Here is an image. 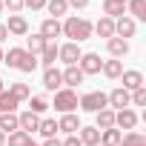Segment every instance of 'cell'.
Masks as SVG:
<instances>
[{"mask_svg":"<svg viewBox=\"0 0 146 146\" xmlns=\"http://www.w3.org/2000/svg\"><path fill=\"white\" fill-rule=\"evenodd\" d=\"M60 26H63V35L72 37V43H80V40H89V37H92V23H89L86 17L72 15V17H66V23H60Z\"/></svg>","mask_w":146,"mask_h":146,"instance_id":"1","label":"cell"},{"mask_svg":"<svg viewBox=\"0 0 146 146\" xmlns=\"http://www.w3.org/2000/svg\"><path fill=\"white\" fill-rule=\"evenodd\" d=\"M54 109L63 112V115H72L78 109V95L72 92V89H57L54 92Z\"/></svg>","mask_w":146,"mask_h":146,"instance_id":"2","label":"cell"},{"mask_svg":"<svg viewBox=\"0 0 146 146\" xmlns=\"http://www.w3.org/2000/svg\"><path fill=\"white\" fill-rule=\"evenodd\" d=\"M78 106H80L83 112H100V109H106L109 103H106V95H103V92H86V95L78 100Z\"/></svg>","mask_w":146,"mask_h":146,"instance_id":"3","label":"cell"},{"mask_svg":"<svg viewBox=\"0 0 146 146\" xmlns=\"http://www.w3.org/2000/svg\"><path fill=\"white\" fill-rule=\"evenodd\" d=\"M80 54H83V52H80V46H78V43H72V40H69V43H63V46H57V57H60L66 66H78Z\"/></svg>","mask_w":146,"mask_h":146,"instance_id":"4","label":"cell"},{"mask_svg":"<svg viewBox=\"0 0 146 146\" xmlns=\"http://www.w3.org/2000/svg\"><path fill=\"white\" fill-rule=\"evenodd\" d=\"M78 69L83 72V75H98V72L103 69V60H100V54L89 52V54H80V60H78Z\"/></svg>","mask_w":146,"mask_h":146,"instance_id":"5","label":"cell"},{"mask_svg":"<svg viewBox=\"0 0 146 146\" xmlns=\"http://www.w3.org/2000/svg\"><path fill=\"white\" fill-rule=\"evenodd\" d=\"M46 43H54V37H60L63 35V26H60V20H54V17H46L43 23H40V32H37Z\"/></svg>","mask_w":146,"mask_h":146,"instance_id":"6","label":"cell"},{"mask_svg":"<svg viewBox=\"0 0 146 146\" xmlns=\"http://www.w3.org/2000/svg\"><path fill=\"white\" fill-rule=\"evenodd\" d=\"M3 26H6V32H9V35H17V37L29 35V23H26V17H23V15H9V23H3Z\"/></svg>","mask_w":146,"mask_h":146,"instance_id":"7","label":"cell"},{"mask_svg":"<svg viewBox=\"0 0 146 146\" xmlns=\"http://www.w3.org/2000/svg\"><path fill=\"white\" fill-rule=\"evenodd\" d=\"M106 103L115 106L117 112H120V109H129V92H126L123 86H117V89H112V92L106 95Z\"/></svg>","mask_w":146,"mask_h":146,"instance_id":"8","label":"cell"},{"mask_svg":"<svg viewBox=\"0 0 146 146\" xmlns=\"http://www.w3.org/2000/svg\"><path fill=\"white\" fill-rule=\"evenodd\" d=\"M17 126H20V132H26V135H32V132H37V126H40V115H35V112H23V115H17Z\"/></svg>","mask_w":146,"mask_h":146,"instance_id":"9","label":"cell"},{"mask_svg":"<svg viewBox=\"0 0 146 146\" xmlns=\"http://www.w3.org/2000/svg\"><path fill=\"white\" fill-rule=\"evenodd\" d=\"M135 29H137V26H135V20H132V17H126V15H123V17H117V23H115V35H117L120 40L132 37V35H135Z\"/></svg>","mask_w":146,"mask_h":146,"instance_id":"10","label":"cell"},{"mask_svg":"<svg viewBox=\"0 0 146 146\" xmlns=\"http://www.w3.org/2000/svg\"><path fill=\"white\" fill-rule=\"evenodd\" d=\"M120 78H123V89H126V92H135V89H140V86H143V75H140L137 69L123 72Z\"/></svg>","mask_w":146,"mask_h":146,"instance_id":"11","label":"cell"},{"mask_svg":"<svg viewBox=\"0 0 146 146\" xmlns=\"http://www.w3.org/2000/svg\"><path fill=\"white\" fill-rule=\"evenodd\" d=\"M60 78H63V83L72 89V86H80L86 75H83V72H80L78 66H66V72H60Z\"/></svg>","mask_w":146,"mask_h":146,"instance_id":"12","label":"cell"},{"mask_svg":"<svg viewBox=\"0 0 146 146\" xmlns=\"http://www.w3.org/2000/svg\"><path fill=\"white\" fill-rule=\"evenodd\" d=\"M135 123H137V115H135L132 109L115 112V126H120V129H135Z\"/></svg>","mask_w":146,"mask_h":146,"instance_id":"13","label":"cell"},{"mask_svg":"<svg viewBox=\"0 0 146 146\" xmlns=\"http://www.w3.org/2000/svg\"><path fill=\"white\" fill-rule=\"evenodd\" d=\"M78 137H80L83 146H98L100 143V129L98 126H80V135Z\"/></svg>","mask_w":146,"mask_h":146,"instance_id":"14","label":"cell"},{"mask_svg":"<svg viewBox=\"0 0 146 146\" xmlns=\"http://www.w3.org/2000/svg\"><path fill=\"white\" fill-rule=\"evenodd\" d=\"M57 129L66 132V135H78V132H80V120H78V115H63V117L57 120Z\"/></svg>","mask_w":146,"mask_h":146,"instance_id":"15","label":"cell"},{"mask_svg":"<svg viewBox=\"0 0 146 146\" xmlns=\"http://www.w3.org/2000/svg\"><path fill=\"white\" fill-rule=\"evenodd\" d=\"M126 15V3H120V0H103V17H123Z\"/></svg>","mask_w":146,"mask_h":146,"instance_id":"16","label":"cell"},{"mask_svg":"<svg viewBox=\"0 0 146 146\" xmlns=\"http://www.w3.org/2000/svg\"><path fill=\"white\" fill-rule=\"evenodd\" d=\"M95 126L103 132V129H112L115 126V112L106 106V109H100V112H95Z\"/></svg>","mask_w":146,"mask_h":146,"instance_id":"17","label":"cell"},{"mask_svg":"<svg viewBox=\"0 0 146 146\" xmlns=\"http://www.w3.org/2000/svg\"><path fill=\"white\" fill-rule=\"evenodd\" d=\"M43 86L49 89V92H57L60 86H63V78H60V72L52 66V69H46V75H43Z\"/></svg>","mask_w":146,"mask_h":146,"instance_id":"18","label":"cell"},{"mask_svg":"<svg viewBox=\"0 0 146 146\" xmlns=\"http://www.w3.org/2000/svg\"><path fill=\"white\" fill-rule=\"evenodd\" d=\"M92 32H98L100 37L109 40V37H115V20H112V17H100V20L92 26Z\"/></svg>","mask_w":146,"mask_h":146,"instance_id":"19","label":"cell"},{"mask_svg":"<svg viewBox=\"0 0 146 146\" xmlns=\"http://www.w3.org/2000/svg\"><path fill=\"white\" fill-rule=\"evenodd\" d=\"M106 49H109L112 57H123V54H129V43L120 40V37H109V40H106Z\"/></svg>","mask_w":146,"mask_h":146,"instance_id":"20","label":"cell"},{"mask_svg":"<svg viewBox=\"0 0 146 146\" xmlns=\"http://www.w3.org/2000/svg\"><path fill=\"white\" fill-rule=\"evenodd\" d=\"M126 12L132 15V20H146V0H126Z\"/></svg>","mask_w":146,"mask_h":146,"instance_id":"21","label":"cell"},{"mask_svg":"<svg viewBox=\"0 0 146 146\" xmlns=\"http://www.w3.org/2000/svg\"><path fill=\"white\" fill-rule=\"evenodd\" d=\"M20 126H17V115L15 112H6V115H0V132L3 135H12V132H17Z\"/></svg>","mask_w":146,"mask_h":146,"instance_id":"22","label":"cell"},{"mask_svg":"<svg viewBox=\"0 0 146 146\" xmlns=\"http://www.w3.org/2000/svg\"><path fill=\"white\" fill-rule=\"evenodd\" d=\"M54 60H57V43H46V49L40 52V60H37V63H43L46 69H52Z\"/></svg>","mask_w":146,"mask_h":146,"instance_id":"23","label":"cell"},{"mask_svg":"<svg viewBox=\"0 0 146 146\" xmlns=\"http://www.w3.org/2000/svg\"><path fill=\"white\" fill-rule=\"evenodd\" d=\"M46 49V40L40 37V35H32V37H26V52L29 54H35V57H40V52Z\"/></svg>","mask_w":146,"mask_h":146,"instance_id":"24","label":"cell"},{"mask_svg":"<svg viewBox=\"0 0 146 146\" xmlns=\"http://www.w3.org/2000/svg\"><path fill=\"white\" fill-rule=\"evenodd\" d=\"M120 137H123L120 129H115V126H112V129H103V132H100V146H117Z\"/></svg>","mask_w":146,"mask_h":146,"instance_id":"25","label":"cell"},{"mask_svg":"<svg viewBox=\"0 0 146 146\" xmlns=\"http://www.w3.org/2000/svg\"><path fill=\"white\" fill-rule=\"evenodd\" d=\"M100 72H103L106 78H112V80H115V78H120V75H123V63H120V60H106Z\"/></svg>","mask_w":146,"mask_h":146,"instance_id":"26","label":"cell"},{"mask_svg":"<svg viewBox=\"0 0 146 146\" xmlns=\"http://www.w3.org/2000/svg\"><path fill=\"white\" fill-rule=\"evenodd\" d=\"M46 9H49V15L57 20L60 15H66V12H69V3H66V0H46Z\"/></svg>","mask_w":146,"mask_h":146,"instance_id":"27","label":"cell"},{"mask_svg":"<svg viewBox=\"0 0 146 146\" xmlns=\"http://www.w3.org/2000/svg\"><path fill=\"white\" fill-rule=\"evenodd\" d=\"M17 69H20V72H26V75H32V72L37 69V57H35V54H29V52H23V57H20Z\"/></svg>","mask_w":146,"mask_h":146,"instance_id":"28","label":"cell"},{"mask_svg":"<svg viewBox=\"0 0 146 146\" xmlns=\"http://www.w3.org/2000/svg\"><path fill=\"white\" fill-rule=\"evenodd\" d=\"M9 95H12V98H15L17 103H20V100H29V98H32V92H29V86H26V83H12Z\"/></svg>","mask_w":146,"mask_h":146,"instance_id":"29","label":"cell"},{"mask_svg":"<svg viewBox=\"0 0 146 146\" xmlns=\"http://www.w3.org/2000/svg\"><path fill=\"white\" fill-rule=\"evenodd\" d=\"M117 146H146V137L143 135H137V132H126L123 137H120V143Z\"/></svg>","mask_w":146,"mask_h":146,"instance_id":"30","label":"cell"},{"mask_svg":"<svg viewBox=\"0 0 146 146\" xmlns=\"http://www.w3.org/2000/svg\"><path fill=\"white\" fill-rule=\"evenodd\" d=\"M17 109V100L9 95V92H0V115H6V112H15Z\"/></svg>","mask_w":146,"mask_h":146,"instance_id":"31","label":"cell"},{"mask_svg":"<svg viewBox=\"0 0 146 146\" xmlns=\"http://www.w3.org/2000/svg\"><path fill=\"white\" fill-rule=\"evenodd\" d=\"M37 132H40L43 137H54V132H57V120H52V117H46V120H40V126H37Z\"/></svg>","mask_w":146,"mask_h":146,"instance_id":"32","label":"cell"},{"mask_svg":"<svg viewBox=\"0 0 146 146\" xmlns=\"http://www.w3.org/2000/svg\"><path fill=\"white\" fill-rule=\"evenodd\" d=\"M29 143H32V135H26V132H20V129L9 135V146H29Z\"/></svg>","mask_w":146,"mask_h":146,"instance_id":"33","label":"cell"},{"mask_svg":"<svg viewBox=\"0 0 146 146\" xmlns=\"http://www.w3.org/2000/svg\"><path fill=\"white\" fill-rule=\"evenodd\" d=\"M23 52H26V49H9V54H3V63H6V66H12V69H17V63H20Z\"/></svg>","mask_w":146,"mask_h":146,"instance_id":"34","label":"cell"},{"mask_svg":"<svg viewBox=\"0 0 146 146\" xmlns=\"http://www.w3.org/2000/svg\"><path fill=\"white\" fill-rule=\"evenodd\" d=\"M46 109H49L46 98H29V112H35V115H43Z\"/></svg>","mask_w":146,"mask_h":146,"instance_id":"35","label":"cell"},{"mask_svg":"<svg viewBox=\"0 0 146 146\" xmlns=\"http://www.w3.org/2000/svg\"><path fill=\"white\" fill-rule=\"evenodd\" d=\"M129 103H135V106H146V86L135 89V92L129 95Z\"/></svg>","mask_w":146,"mask_h":146,"instance_id":"36","label":"cell"},{"mask_svg":"<svg viewBox=\"0 0 146 146\" xmlns=\"http://www.w3.org/2000/svg\"><path fill=\"white\" fill-rule=\"evenodd\" d=\"M3 9H9L12 15H17L23 9V0H3Z\"/></svg>","mask_w":146,"mask_h":146,"instance_id":"37","label":"cell"},{"mask_svg":"<svg viewBox=\"0 0 146 146\" xmlns=\"http://www.w3.org/2000/svg\"><path fill=\"white\" fill-rule=\"evenodd\" d=\"M23 6H29L32 12H37V9H43V6H46V0H23Z\"/></svg>","mask_w":146,"mask_h":146,"instance_id":"38","label":"cell"},{"mask_svg":"<svg viewBox=\"0 0 146 146\" xmlns=\"http://www.w3.org/2000/svg\"><path fill=\"white\" fill-rule=\"evenodd\" d=\"M60 146H83V143H80V137H78V135H69V137H66Z\"/></svg>","mask_w":146,"mask_h":146,"instance_id":"39","label":"cell"},{"mask_svg":"<svg viewBox=\"0 0 146 146\" xmlns=\"http://www.w3.org/2000/svg\"><path fill=\"white\" fill-rule=\"evenodd\" d=\"M66 3H69L72 9H86V6H89V0H66Z\"/></svg>","mask_w":146,"mask_h":146,"instance_id":"40","label":"cell"},{"mask_svg":"<svg viewBox=\"0 0 146 146\" xmlns=\"http://www.w3.org/2000/svg\"><path fill=\"white\" fill-rule=\"evenodd\" d=\"M43 146H60V140H57V137H46V143H43Z\"/></svg>","mask_w":146,"mask_h":146,"instance_id":"41","label":"cell"},{"mask_svg":"<svg viewBox=\"0 0 146 146\" xmlns=\"http://www.w3.org/2000/svg\"><path fill=\"white\" fill-rule=\"evenodd\" d=\"M6 37H9V32H6V26H3V23H0V43H3Z\"/></svg>","mask_w":146,"mask_h":146,"instance_id":"42","label":"cell"},{"mask_svg":"<svg viewBox=\"0 0 146 146\" xmlns=\"http://www.w3.org/2000/svg\"><path fill=\"white\" fill-rule=\"evenodd\" d=\"M3 140H6V135H3V132H0V146H3Z\"/></svg>","mask_w":146,"mask_h":146,"instance_id":"43","label":"cell"},{"mask_svg":"<svg viewBox=\"0 0 146 146\" xmlns=\"http://www.w3.org/2000/svg\"><path fill=\"white\" fill-rule=\"evenodd\" d=\"M0 92H6V86H3V80H0Z\"/></svg>","mask_w":146,"mask_h":146,"instance_id":"44","label":"cell"},{"mask_svg":"<svg viewBox=\"0 0 146 146\" xmlns=\"http://www.w3.org/2000/svg\"><path fill=\"white\" fill-rule=\"evenodd\" d=\"M0 63H3V49H0Z\"/></svg>","mask_w":146,"mask_h":146,"instance_id":"45","label":"cell"},{"mask_svg":"<svg viewBox=\"0 0 146 146\" xmlns=\"http://www.w3.org/2000/svg\"><path fill=\"white\" fill-rule=\"evenodd\" d=\"M0 12H3V0H0Z\"/></svg>","mask_w":146,"mask_h":146,"instance_id":"46","label":"cell"},{"mask_svg":"<svg viewBox=\"0 0 146 146\" xmlns=\"http://www.w3.org/2000/svg\"><path fill=\"white\" fill-rule=\"evenodd\" d=\"M29 146H37V143H35V140H32V143H29Z\"/></svg>","mask_w":146,"mask_h":146,"instance_id":"47","label":"cell"},{"mask_svg":"<svg viewBox=\"0 0 146 146\" xmlns=\"http://www.w3.org/2000/svg\"><path fill=\"white\" fill-rule=\"evenodd\" d=\"M120 3H126V0H120Z\"/></svg>","mask_w":146,"mask_h":146,"instance_id":"48","label":"cell"},{"mask_svg":"<svg viewBox=\"0 0 146 146\" xmlns=\"http://www.w3.org/2000/svg\"><path fill=\"white\" fill-rule=\"evenodd\" d=\"M98 146H100V143H98Z\"/></svg>","mask_w":146,"mask_h":146,"instance_id":"49","label":"cell"}]
</instances>
